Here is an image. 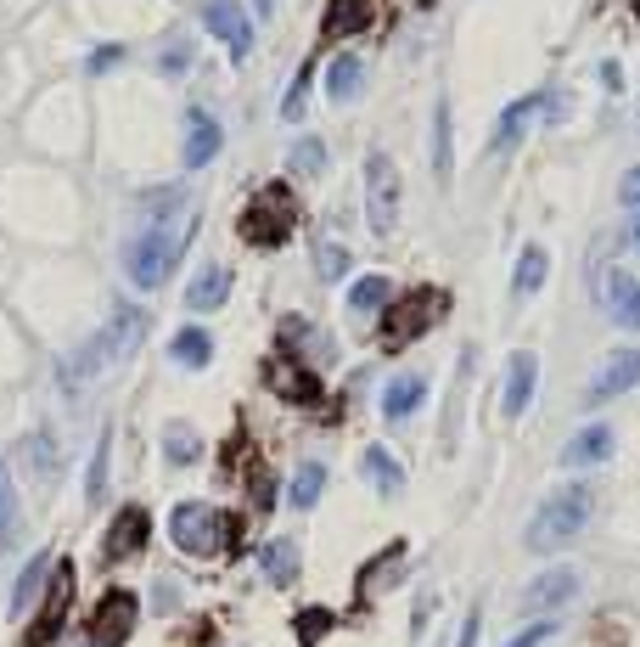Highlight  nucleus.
I'll use <instances>...</instances> for the list:
<instances>
[{
  "instance_id": "19",
  "label": "nucleus",
  "mask_w": 640,
  "mask_h": 647,
  "mask_svg": "<svg viewBox=\"0 0 640 647\" xmlns=\"http://www.w3.org/2000/svg\"><path fill=\"white\" fill-rule=\"evenodd\" d=\"M613 428H601V423H590L585 434H573V445L562 450V462L567 468H590V462H606V457H613Z\"/></svg>"
},
{
  "instance_id": "4",
  "label": "nucleus",
  "mask_w": 640,
  "mask_h": 647,
  "mask_svg": "<svg viewBox=\"0 0 640 647\" xmlns=\"http://www.w3.org/2000/svg\"><path fill=\"white\" fill-rule=\"evenodd\" d=\"M590 524V490L585 484H567L551 501H539V512L528 518V552H562Z\"/></svg>"
},
{
  "instance_id": "2",
  "label": "nucleus",
  "mask_w": 640,
  "mask_h": 647,
  "mask_svg": "<svg viewBox=\"0 0 640 647\" xmlns=\"http://www.w3.org/2000/svg\"><path fill=\"white\" fill-rule=\"evenodd\" d=\"M168 540H175L186 558H219L236 546V518L209 507V501H180L168 512Z\"/></svg>"
},
{
  "instance_id": "34",
  "label": "nucleus",
  "mask_w": 640,
  "mask_h": 647,
  "mask_svg": "<svg viewBox=\"0 0 640 647\" xmlns=\"http://www.w3.org/2000/svg\"><path fill=\"white\" fill-rule=\"evenodd\" d=\"M17 484H12V468L0 462V546H12V535H17Z\"/></svg>"
},
{
  "instance_id": "36",
  "label": "nucleus",
  "mask_w": 640,
  "mask_h": 647,
  "mask_svg": "<svg viewBox=\"0 0 640 647\" xmlns=\"http://www.w3.org/2000/svg\"><path fill=\"white\" fill-rule=\"evenodd\" d=\"M331 625H337V620H331V608H303L298 620H292V631H298V642H303V647H315Z\"/></svg>"
},
{
  "instance_id": "6",
  "label": "nucleus",
  "mask_w": 640,
  "mask_h": 647,
  "mask_svg": "<svg viewBox=\"0 0 640 647\" xmlns=\"http://www.w3.org/2000/svg\"><path fill=\"white\" fill-rule=\"evenodd\" d=\"M450 299L444 294H432V287H416V294H404L399 304L382 310V344L388 349H404V344H416L432 321H444Z\"/></svg>"
},
{
  "instance_id": "39",
  "label": "nucleus",
  "mask_w": 640,
  "mask_h": 647,
  "mask_svg": "<svg viewBox=\"0 0 640 647\" xmlns=\"http://www.w3.org/2000/svg\"><path fill=\"white\" fill-rule=\"evenodd\" d=\"M303 102H310V62H303V74L292 79L287 102H281V113H287V119H303Z\"/></svg>"
},
{
  "instance_id": "46",
  "label": "nucleus",
  "mask_w": 640,
  "mask_h": 647,
  "mask_svg": "<svg viewBox=\"0 0 640 647\" xmlns=\"http://www.w3.org/2000/svg\"><path fill=\"white\" fill-rule=\"evenodd\" d=\"M629 242L640 248V214H635V225H629Z\"/></svg>"
},
{
  "instance_id": "48",
  "label": "nucleus",
  "mask_w": 640,
  "mask_h": 647,
  "mask_svg": "<svg viewBox=\"0 0 640 647\" xmlns=\"http://www.w3.org/2000/svg\"><path fill=\"white\" fill-rule=\"evenodd\" d=\"M416 7H432V0H416Z\"/></svg>"
},
{
  "instance_id": "35",
  "label": "nucleus",
  "mask_w": 640,
  "mask_h": 647,
  "mask_svg": "<svg viewBox=\"0 0 640 647\" xmlns=\"http://www.w3.org/2000/svg\"><path fill=\"white\" fill-rule=\"evenodd\" d=\"M108 450H113V434L96 439V457H90V478H85V501L101 507V496H108Z\"/></svg>"
},
{
  "instance_id": "50",
  "label": "nucleus",
  "mask_w": 640,
  "mask_h": 647,
  "mask_svg": "<svg viewBox=\"0 0 640 647\" xmlns=\"http://www.w3.org/2000/svg\"><path fill=\"white\" fill-rule=\"evenodd\" d=\"M85 647H101V642H85Z\"/></svg>"
},
{
  "instance_id": "24",
  "label": "nucleus",
  "mask_w": 640,
  "mask_h": 647,
  "mask_svg": "<svg viewBox=\"0 0 640 647\" xmlns=\"http://www.w3.org/2000/svg\"><path fill=\"white\" fill-rule=\"evenodd\" d=\"M51 569H57V558L51 552H40V558H28V569L17 574V586H12V620L17 613H28V602L46 592V580H51Z\"/></svg>"
},
{
  "instance_id": "15",
  "label": "nucleus",
  "mask_w": 640,
  "mask_h": 647,
  "mask_svg": "<svg viewBox=\"0 0 640 647\" xmlns=\"http://www.w3.org/2000/svg\"><path fill=\"white\" fill-rule=\"evenodd\" d=\"M230 265H202L191 282H186V310L191 315H209V310H219L225 299H230Z\"/></svg>"
},
{
  "instance_id": "11",
  "label": "nucleus",
  "mask_w": 640,
  "mask_h": 647,
  "mask_svg": "<svg viewBox=\"0 0 640 647\" xmlns=\"http://www.w3.org/2000/svg\"><path fill=\"white\" fill-rule=\"evenodd\" d=\"M147 540H152V512L147 507H118L113 530L101 535V563H124V558L141 552Z\"/></svg>"
},
{
  "instance_id": "27",
  "label": "nucleus",
  "mask_w": 640,
  "mask_h": 647,
  "mask_svg": "<svg viewBox=\"0 0 640 647\" xmlns=\"http://www.w3.org/2000/svg\"><path fill=\"white\" fill-rule=\"evenodd\" d=\"M432 175H438V186H450V175H455V147H450V102H438V113H432Z\"/></svg>"
},
{
  "instance_id": "10",
  "label": "nucleus",
  "mask_w": 640,
  "mask_h": 647,
  "mask_svg": "<svg viewBox=\"0 0 640 647\" xmlns=\"http://www.w3.org/2000/svg\"><path fill=\"white\" fill-rule=\"evenodd\" d=\"M202 23H209V35H214L236 62L253 51V17L242 12V0H209V7H202Z\"/></svg>"
},
{
  "instance_id": "25",
  "label": "nucleus",
  "mask_w": 640,
  "mask_h": 647,
  "mask_svg": "<svg viewBox=\"0 0 640 647\" xmlns=\"http://www.w3.org/2000/svg\"><path fill=\"white\" fill-rule=\"evenodd\" d=\"M259 569L269 574V586H292L298 580V546L292 540H264L259 546Z\"/></svg>"
},
{
  "instance_id": "49",
  "label": "nucleus",
  "mask_w": 640,
  "mask_h": 647,
  "mask_svg": "<svg viewBox=\"0 0 640 647\" xmlns=\"http://www.w3.org/2000/svg\"><path fill=\"white\" fill-rule=\"evenodd\" d=\"M635 17H640V0H635Z\"/></svg>"
},
{
  "instance_id": "14",
  "label": "nucleus",
  "mask_w": 640,
  "mask_h": 647,
  "mask_svg": "<svg viewBox=\"0 0 640 647\" xmlns=\"http://www.w3.org/2000/svg\"><path fill=\"white\" fill-rule=\"evenodd\" d=\"M225 147V129L214 113H191L186 119V141H180V164L186 170H202V164H214V152Z\"/></svg>"
},
{
  "instance_id": "18",
  "label": "nucleus",
  "mask_w": 640,
  "mask_h": 647,
  "mask_svg": "<svg viewBox=\"0 0 640 647\" xmlns=\"http://www.w3.org/2000/svg\"><path fill=\"white\" fill-rule=\"evenodd\" d=\"M606 310H613L618 327L640 333V282L629 271H606Z\"/></svg>"
},
{
  "instance_id": "33",
  "label": "nucleus",
  "mask_w": 640,
  "mask_h": 647,
  "mask_svg": "<svg viewBox=\"0 0 640 647\" xmlns=\"http://www.w3.org/2000/svg\"><path fill=\"white\" fill-rule=\"evenodd\" d=\"M321 490H326V468H321V462H303V468L292 473V490H287V496H292V507H315Z\"/></svg>"
},
{
  "instance_id": "38",
  "label": "nucleus",
  "mask_w": 640,
  "mask_h": 647,
  "mask_svg": "<svg viewBox=\"0 0 640 647\" xmlns=\"http://www.w3.org/2000/svg\"><path fill=\"white\" fill-rule=\"evenodd\" d=\"M349 248H337V242H326L321 253H315V271H321V282H343L349 276Z\"/></svg>"
},
{
  "instance_id": "41",
  "label": "nucleus",
  "mask_w": 640,
  "mask_h": 647,
  "mask_svg": "<svg viewBox=\"0 0 640 647\" xmlns=\"http://www.w3.org/2000/svg\"><path fill=\"white\" fill-rule=\"evenodd\" d=\"M253 507H276V484H269V473H253Z\"/></svg>"
},
{
  "instance_id": "9",
  "label": "nucleus",
  "mask_w": 640,
  "mask_h": 647,
  "mask_svg": "<svg viewBox=\"0 0 640 647\" xmlns=\"http://www.w3.org/2000/svg\"><path fill=\"white\" fill-rule=\"evenodd\" d=\"M135 620H141V597L118 586V592H108V597L96 602V613H90V642L118 647V642L135 636Z\"/></svg>"
},
{
  "instance_id": "7",
  "label": "nucleus",
  "mask_w": 640,
  "mask_h": 647,
  "mask_svg": "<svg viewBox=\"0 0 640 647\" xmlns=\"http://www.w3.org/2000/svg\"><path fill=\"white\" fill-rule=\"evenodd\" d=\"M365 214H371V232L388 237L393 220H399V170L388 152H371L365 158Z\"/></svg>"
},
{
  "instance_id": "13",
  "label": "nucleus",
  "mask_w": 640,
  "mask_h": 647,
  "mask_svg": "<svg viewBox=\"0 0 640 647\" xmlns=\"http://www.w3.org/2000/svg\"><path fill=\"white\" fill-rule=\"evenodd\" d=\"M635 383H640V349H618L613 361L601 366V377L590 383L585 406H606V400H618V395H629Z\"/></svg>"
},
{
  "instance_id": "5",
  "label": "nucleus",
  "mask_w": 640,
  "mask_h": 647,
  "mask_svg": "<svg viewBox=\"0 0 640 647\" xmlns=\"http://www.w3.org/2000/svg\"><path fill=\"white\" fill-rule=\"evenodd\" d=\"M236 232H242V242H253V248H281L298 232V198L281 181L259 186L253 203L242 209V220H236Z\"/></svg>"
},
{
  "instance_id": "8",
  "label": "nucleus",
  "mask_w": 640,
  "mask_h": 647,
  "mask_svg": "<svg viewBox=\"0 0 640 647\" xmlns=\"http://www.w3.org/2000/svg\"><path fill=\"white\" fill-rule=\"evenodd\" d=\"M67 602H74V563H57L51 569V580H46V608L34 613V625L23 631V642L28 647H51L57 642V631H62V620H67Z\"/></svg>"
},
{
  "instance_id": "17",
  "label": "nucleus",
  "mask_w": 640,
  "mask_h": 647,
  "mask_svg": "<svg viewBox=\"0 0 640 647\" xmlns=\"http://www.w3.org/2000/svg\"><path fill=\"white\" fill-rule=\"evenodd\" d=\"M573 592H579V574L573 569H545L528 586V597H523V608H534V613H551V608H562V602H573Z\"/></svg>"
},
{
  "instance_id": "3",
  "label": "nucleus",
  "mask_w": 640,
  "mask_h": 647,
  "mask_svg": "<svg viewBox=\"0 0 640 647\" xmlns=\"http://www.w3.org/2000/svg\"><path fill=\"white\" fill-rule=\"evenodd\" d=\"M141 327H147V321H141V310H135V304H124V310H113V321H108V327H101L79 354H74V361H67L57 377L67 383V388H74V383H85V377H96L101 366H113V361H124V354L135 349V344H141Z\"/></svg>"
},
{
  "instance_id": "43",
  "label": "nucleus",
  "mask_w": 640,
  "mask_h": 647,
  "mask_svg": "<svg viewBox=\"0 0 640 647\" xmlns=\"http://www.w3.org/2000/svg\"><path fill=\"white\" fill-rule=\"evenodd\" d=\"M551 631H556V625H528L523 636H512V642H505V647H539V642H545Z\"/></svg>"
},
{
  "instance_id": "16",
  "label": "nucleus",
  "mask_w": 640,
  "mask_h": 647,
  "mask_svg": "<svg viewBox=\"0 0 640 647\" xmlns=\"http://www.w3.org/2000/svg\"><path fill=\"white\" fill-rule=\"evenodd\" d=\"M534 383H539V361H534V349H517V354H512V372H505L500 411H505V416H523V411H528V400H534Z\"/></svg>"
},
{
  "instance_id": "21",
  "label": "nucleus",
  "mask_w": 640,
  "mask_h": 647,
  "mask_svg": "<svg viewBox=\"0 0 640 647\" xmlns=\"http://www.w3.org/2000/svg\"><path fill=\"white\" fill-rule=\"evenodd\" d=\"M539 108H545V96H517V102L500 113V124H494V141H489V147H494V152H500V147H512V141L523 136V129L539 119Z\"/></svg>"
},
{
  "instance_id": "40",
  "label": "nucleus",
  "mask_w": 640,
  "mask_h": 647,
  "mask_svg": "<svg viewBox=\"0 0 640 647\" xmlns=\"http://www.w3.org/2000/svg\"><path fill=\"white\" fill-rule=\"evenodd\" d=\"M618 203H624V209H640V170H629V175H624V186H618Z\"/></svg>"
},
{
  "instance_id": "26",
  "label": "nucleus",
  "mask_w": 640,
  "mask_h": 647,
  "mask_svg": "<svg viewBox=\"0 0 640 647\" xmlns=\"http://www.w3.org/2000/svg\"><path fill=\"white\" fill-rule=\"evenodd\" d=\"M399 569H404V546L393 540L388 552H377V558H371V563L360 569V597H377V592L388 586V580H399Z\"/></svg>"
},
{
  "instance_id": "30",
  "label": "nucleus",
  "mask_w": 640,
  "mask_h": 647,
  "mask_svg": "<svg viewBox=\"0 0 640 647\" xmlns=\"http://www.w3.org/2000/svg\"><path fill=\"white\" fill-rule=\"evenodd\" d=\"M393 304V282L388 276H360L354 287H349V310L354 315H377V310H388Z\"/></svg>"
},
{
  "instance_id": "47",
  "label": "nucleus",
  "mask_w": 640,
  "mask_h": 647,
  "mask_svg": "<svg viewBox=\"0 0 640 647\" xmlns=\"http://www.w3.org/2000/svg\"><path fill=\"white\" fill-rule=\"evenodd\" d=\"M253 7H259V17H264V12H269V7H276V0H253Z\"/></svg>"
},
{
  "instance_id": "37",
  "label": "nucleus",
  "mask_w": 640,
  "mask_h": 647,
  "mask_svg": "<svg viewBox=\"0 0 640 647\" xmlns=\"http://www.w3.org/2000/svg\"><path fill=\"white\" fill-rule=\"evenodd\" d=\"M287 164H292L298 175H321V164H326V147H321L315 136H303V141H292V152H287Z\"/></svg>"
},
{
  "instance_id": "28",
  "label": "nucleus",
  "mask_w": 640,
  "mask_h": 647,
  "mask_svg": "<svg viewBox=\"0 0 640 647\" xmlns=\"http://www.w3.org/2000/svg\"><path fill=\"white\" fill-rule=\"evenodd\" d=\"M360 57L354 51H343V57H331V69H326V96L331 102H354L360 96Z\"/></svg>"
},
{
  "instance_id": "12",
  "label": "nucleus",
  "mask_w": 640,
  "mask_h": 647,
  "mask_svg": "<svg viewBox=\"0 0 640 647\" xmlns=\"http://www.w3.org/2000/svg\"><path fill=\"white\" fill-rule=\"evenodd\" d=\"M264 383L276 388L287 406H321V377L303 366V361H292V354H276V361H264Z\"/></svg>"
},
{
  "instance_id": "22",
  "label": "nucleus",
  "mask_w": 640,
  "mask_h": 647,
  "mask_svg": "<svg viewBox=\"0 0 640 647\" xmlns=\"http://www.w3.org/2000/svg\"><path fill=\"white\" fill-rule=\"evenodd\" d=\"M168 361L175 366H191V372H202L214 361V338L202 333V327H180L175 338H168Z\"/></svg>"
},
{
  "instance_id": "32",
  "label": "nucleus",
  "mask_w": 640,
  "mask_h": 647,
  "mask_svg": "<svg viewBox=\"0 0 640 647\" xmlns=\"http://www.w3.org/2000/svg\"><path fill=\"white\" fill-rule=\"evenodd\" d=\"M163 457L175 462V468H191V462L202 457V439H197L186 423H168V428H163Z\"/></svg>"
},
{
  "instance_id": "42",
  "label": "nucleus",
  "mask_w": 640,
  "mask_h": 647,
  "mask_svg": "<svg viewBox=\"0 0 640 647\" xmlns=\"http://www.w3.org/2000/svg\"><path fill=\"white\" fill-rule=\"evenodd\" d=\"M478 631H484V613L472 608V613H466V625H461V642H455V647H478Z\"/></svg>"
},
{
  "instance_id": "45",
  "label": "nucleus",
  "mask_w": 640,
  "mask_h": 647,
  "mask_svg": "<svg viewBox=\"0 0 640 647\" xmlns=\"http://www.w3.org/2000/svg\"><path fill=\"white\" fill-rule=\"evenodd\" d=\"M601 85L606 90H624V69H618V62H601Z\"/></svg>"
},
{
  "instance_id": "31",
  "label": "nucleus",
  "mask_w": 640,
  "mask_h": 647,
  "mask_svg": "<svg viewBox=\"0 0 640 647\" xmlns=\"http://www.w3.org/2000/svg\"><path fill=\"white\" fill-rule=\"evenodd\" d=\"M545 248H523L517 253V271H512V294L517 299H528V294H539V287H545Z\"/></svg>"
},
{
  "instance_id": "1",
  "label": "nucleus",
  "mask_w": 640,
  "mask_h": 647,
  "mask_svg": "<svg viewBox=\"0 0 640 647\" xmlns=\"http://www.w3.org/2000/svg\"><path fill=\"white\" fill-rule=\"evenodd\" d=\"M197 232V220L186 225V232H168L163 220H152L141 237H129V248H124V276L141 287V294H158V287L175 276V265H180V253H186V237Z\"/></svg>"
},
{
  "instance_id": "20",
  "label": "nucleus",
  "mask_w": 640,
  "mask_h": 647,
  "mask_svg": "<svg viewBox=\"0 0 640 647\" xmlns=\"http://www.w3.org/2000/svg\"><path fill=\"white\" fill-rule=\"evenodd\" d=\"M422 400H427V383L416 372H404V377H393L382 388V416H388V423H404V416H411Z\"/></svg>"
},
{
  "instance_id": "29",
  "label": "nucleus",
  "mask_w": 640,
  "mask_h": 647,
  "mask_svg": "<svg viewBox=\"0 0 640 647\" xmlns=\"http://www.w3.org/2000/svg\"><path fill=\"white\" fill-rule=\"evenodd\" d=\"M360 468H365V478H371V484H377V490H382V496H399V490H404V468H399V462L388 457V450H382V445H371V450H365V457H360Z\"/></svg>"
},
{
  "instance_id": "44",
  "label": "nucleus",
  "mask_w": 640,
  "mask_h": 647,
  "mask_svg": "<svg viewBox=\"0 0 640 647\" xmlns=\"http://www.w3.org/2000/svg\"><path fill=\"white\" fill-rule=\"evenodd\" d=\"M124 57V46H101V51H90V74H101V69H113V62Z\"/></svg>"
},
{
  "instance_id": "23",
  "label": "nucleus",
  "mask_w": 640,
  "mask_h": 647,
  "mask_svg": "<svg viewBox=\"0 0 640 647\" xmlns=\"http://www.w3.org/2000/svg\"><path fill=\"white\" fill-rule=\"evenodd\" d=\"M365 23H371V0H331L321 35H326V40H343V35H360Z\"/></svg>"
}]
</instances>
